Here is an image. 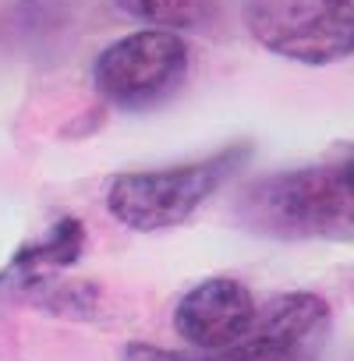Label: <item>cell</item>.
<instances>
[{"label":"cell","instance_id":"cell-7","mask_svg":"<svg viewBox=\"0 0 354 361\" xmlns=\"http://www.w3.org/2000/svg\"><path fill=\"white\" fill-rule=\"evenodd\" d=\"M82 248H85L82 220H75V216L57 220L39 241H29L11 255V262L0 269V290H15L36 276H54L57 269L75 266Z\"/></svg>","mask_w":354,"mask_h":361},{"label":"cell","instance_id":"cell-9","mask_svg":"<svg viewBox=\"0 0 354 361\" xmlns=\"http://www.w3.org/2000/svg\"><path fill=\"white\" fill-rule=\"evenodd\" d=\"M11 294H22L32 305H39L54 315H68V319H92V312L99 308L96 283H61L57 276H36V280L15 287Z\"/></svg>","mask_w":354,"mask_h":361},{"label":"cell","instance_id":"cell-2","mask_svg":"<svg viewBox=\"0 0 354 361\" xmlns=\"http://www.w3.org/2000/svg\"><path fill=\"white\" fill-rule=\"evenodd\" d=\"M252 145L238 142L206 159L173 163L159 170H131L117 173L106 188V213L138 234L170 231L188 224L224 185L248 166Z\"/></svg>","mask_w":354,"mask_h":361},{"label":"cell","instance_id":"cell-4","mask_svg":"<svg viewBox=\"0 0 354 361\" xmlns=\"http://www.w3.org/2000/svg\"><path fill=\"white\" fill-rule=\"evenodd\" d=\"M188 43L177 32L142 29L110 43L92 64V89L124 114L163 106L188 82Z\"/></svg>","mask_w":354,"mask_h":361},{"label":"cell","instance_id":"cell-3","mask_svg":"<svg viewBox=\"0 0 354 361\" xmlns=\"http://www.w3.org/2000/svg\"><path fill=\"white\" fill-rule=\"evenodd\" d=\"M329 329V301L312 290H291L259 305L252 329L220 350H166L135 340L124 347V361H322Z\"/></svg>","mask_w":354,"mask_h":361},{"label":"cell","instance_id":"cell-5","mask_svg":"<svg viewBox=\"0 0 354 361\" xmlns=\"http://www.w3.org/2000/svg\"><path fill=\"white\" fill-rule=\"evenodd\" d=\"M245 25L269 54L308 68L354 54V0H252Z\"/></svg>","mask_w":354,"mask_h":361},{"label":"cell","instance_id":"cell-8","mask_svg":"<svg viewBox=\"0 0 354 361\" xmlns=\"http://www.w3.org/2000/svg\"><path fill=\"white\" fill-rule=\"evenodd\" d=\"M117 11L163 32H202L224 15V0H114Z\"/></svg>","mask_w":354,"mask_h":361},{"label":"cell","instance_id":"cell-1","mask_svg":"<svg viewBox=\"0 0 354 361\" xmlns=\"http://www.w3.org/2000/svg\"><path fill=\"white\" fill-rule=\"evenodd\" d=\"M231 220L269 241H354V142L248 180L234 195Z\"/></svg>","mask_w":354,"mask_h":361},{"label":"cell","instance_id":"cell-6","mask_svg":"<svg viewBox=\"0 0 354 361\" xmlns=\"http://www.w3.org/2000/svg\"><path fill=\"white\" fill-rule=\"evenodd\" d=\"M259 315L255 294L234 276H209L195 283L173 308V329L188 350H220L241 340Z\"/></svg>","mask_w":354,"mask_h":361}]
</instances>
